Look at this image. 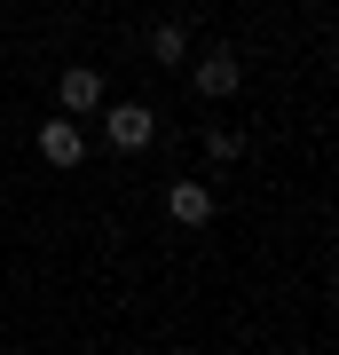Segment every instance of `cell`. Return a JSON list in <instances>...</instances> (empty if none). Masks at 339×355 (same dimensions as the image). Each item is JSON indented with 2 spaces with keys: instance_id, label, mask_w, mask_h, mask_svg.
Returning a JSON list of instances; mask_svg holds the SVG:
<instances>
[{
  "instance_id": "obj_5",
  "label": "cell",
  "mask_w": 339,
  "mask_h": 355,
  "mask_svg": "<svg viewBox=\"0 0 339 355\" xmlns=\"http://www.w3.org/2000/svg\"><path fill=\"white\" fill-rule=\"evenodd\" d=\"M237 79H245V64H237V55H205V64H198V95L205 103H221V95H237Z\"/></svg>"
},
{
  "instance_id": "obj_2",
  "label": "cell",
  "mask_w": 339,
  "mask_h": 355,
  "mask_svg": "<svg viewBox=\"0 0 339 355\" xmlns=\"http://www.w3.org/2000/svg\"><path fill=\"white\" fill-rule=\"evenodd\" d=\"M40 158H48L55 174H71V166L87 158V135H79L71 119H40Z\"/></svg>"
},
{
  "instance_id": "obj_1",
  "label": "cell",
  "mask_w": 339,
  "mask_h": 355,
  "mask_svg": "<svg viewBox=\"0 0 339 355\" xmlns=\"http://www.w3.org/2000/svg\"><path fill=\"white\" fill-rule=\"evenodd\" d=\"M103 142H111V150H150V142H158V111L111 103V111H103Z\"/></svg>"
},
{
  "instance_id": "obj_4",
  "label": "cell",
  "mask_w": 339,
  "mask_h": 355,
  "mask_svg": "<svg viewBox=\"0 0 339 355\" xmlns=\"http://www.w3.org/2000/svg\"><path fill=\"white\" fill-rule=\"evenodd\" d=\"M55 103H63V111H103V71L71 64V71L55 79Z\"/></svg>"
},
{
  "instance_id": "obj_7",
  "label": "cell",
  "mask_w": 339,
  "mask_h": 355,
  "mask_svg": "<svg viewBox=\"0 0 339 355\" xmlns=\"http://www.w3.org/2000/svg\"><path fill=\"white\" fill-rule=\"evenodd\" d=\"M205 158H214V166H237L245 158V135L237 127H214V135H205Z\"/></svg>"
},
{
  "instance_id": "obj_6",
  "label": "cell",
  "mask_w": 339,
  "mask_h": 355,
  "mask_svg": "<svg viewBox=\"0 0 339 355\" xmlns=\"http://www.w3.org/2000/svg\"><path fill=\"white\" fill-rule=\"evenodd\" d=\"M150 55H158V64H182V55H189V32L182 24H158L150 32Z\"/></svg>"
},
{
  "instance_id": "obj_3",
  "label": "cell",
  "mask_w": 339,
  "mask_h": 355,
  "mask_svg": "<svg viewBox=\"0 0 339 355\" xmlns=\"http://www.w3.org/2000/svg\"><path fill=\"white\" fill-rule=\"evenodd\" d=\"M166 214L182 229H205L214 221V190H205V182H174V190H166Z\"/></svg>"
}]
</instances>
